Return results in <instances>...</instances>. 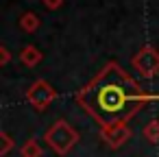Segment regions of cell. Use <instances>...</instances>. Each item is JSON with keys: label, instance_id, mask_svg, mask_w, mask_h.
<instances>
[{"label": "cell", "instance_id": "6da1fadb", "mask_svg": "<svg viewBox=\"0 0 159 157\" xmlns=\"http://www.w3.org/2000/svg\"><path fill=\"white\" fill-rule=\"evenodd\" d=\"M85 107L102 122L124 120L139 103L137 87L118 70L109 68L83 94Z\"/></svg>", "mask_w": 159, "mask_h": 157}]
</instances>
